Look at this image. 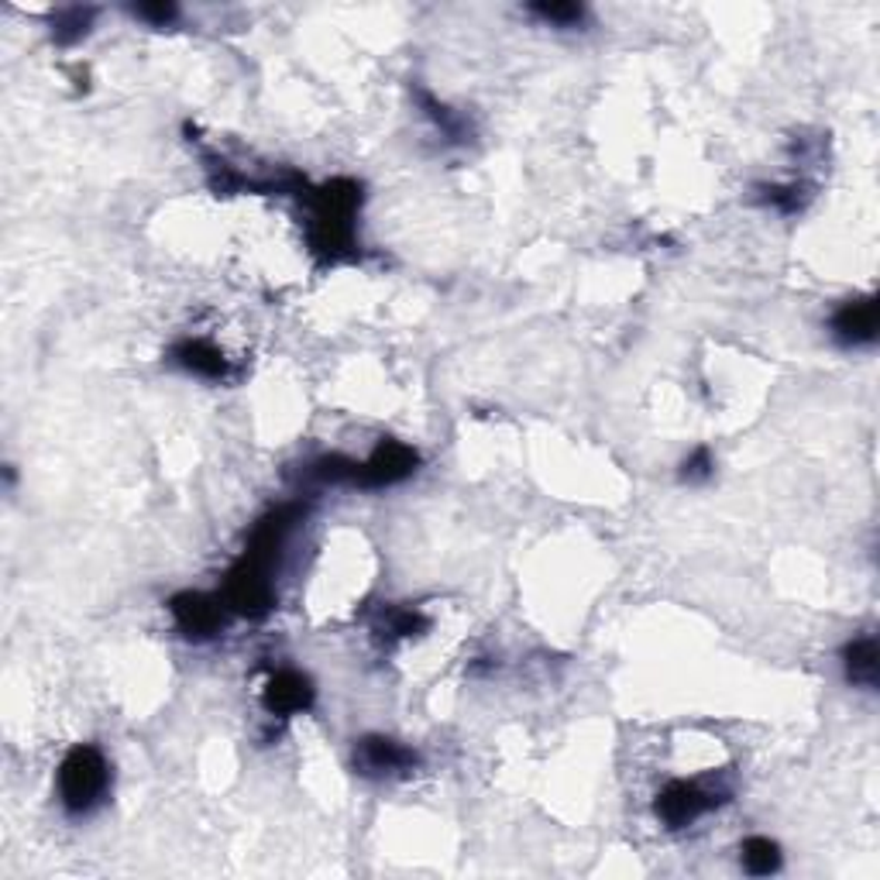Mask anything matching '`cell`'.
I'll return each instance as SVG.
<instances>
[{
	"instance_id": "14",
	"label": "cell",
	"mask_w": 880,
	"mask_h": 880,
	"mask_svg": "<svg viewBox=\"0 0 880 880\" xmlns=\"http://www.w3.org/2000/svg\"><path fill=\"white\" fill-rule=\"evenodd\" d=\"M420 104L427 107V114L433 117V121L440 125V131H444L448 138H454V141H458V138L465 135V125L458 121V117H454V114H451V110H448L444 104H437V100H433L430 94H420Z\"/></svg>"
},
{
	"instance_id": "15",
	"label": "cell",
	"mask_w": 880,
	"mask_h": 880,
	"mask_svg": "<svg viewBox=\"0 0 880 880\" xmlns=\"http://www.w3.org/2000/svg\"><path fill=\"white\" fill-rule=\"evenodd\" d=\"M427 626V619L420 616V613H413V609H392L389 616H385V633L395 639V636H413V633H420Z\"/></svg>"
},
{
	"instance_id": "5",
	"label": "cell",
	"mask_w": 880,
	"mask_h": 880,
	"mask_svg": "<svg viewBox=\"0 0 880 880\" xmlns=\"http://www.w3.org/2000/svg\"><path fill=\"white\" fill-rule=\"evenodd\" d=\"M169 613L186 636L207 639V636L221 633V626L227 619V603L211 598V595H199V591H183L169 603Z\"/></svg>"
},
{
	"instance_id": "11",
	"label": "cell",
	"mask_w": 880,
	"mask_h": 880,
	"mask_svg": "<svg viewBox=\"0 0 880 880\" xmlns=\"http://www.w3.org/2000/svg\"><path fill=\"white\" fill-rule=\"evenodd\" d=\"M90 18H94V11H84V8H69V11H62L59 18H56V42H62V46H69V42H76V38H84L87 35V28H90Z\"/></svg>"
},
{
	"instance_id": "4",
	"label": "cell",
	"mask_w": 880,
	"mask_h": 880,
	"mask_svg": "<svg viewBox=\"0 0 880 880\" xmlns=\"http://www.w3.org/2000/svg\"><path fill=\"white\" fill-rule=\"evenodd\" d=\"M420 764V756L395 743L389 736H365L362 743L354 746V767L369 774V778H392V774H407Z\"/></svg>"
},
{
	"instance_id": "8",
	"label": "cell",
	"mask_w": 880,
	"mask_h": 880,
	"mask_svg": "<svg viewBox=\"0 0 880 880\" xmlns=\"http://www.w3.org/2000/svg\"><path fill=\"white\" fill-rule=\"evenodd\" d=\"M313 702V688L303 674L296 671H275L265 685V708L272 715H296V712H306Z\"/></svg>"
},
{
	"instance_id": "17",
	"label": "cell",
	"mask_w": 880,
	"mask_h": 880,
	"mask_svg": "<svg viewBox=\"0 0 880 880\" xmlns=\"http://www.w3.org/2000/svg\"><path fill=\"white\" fill-rule=\"evenodd\" d=\"M176 8L173 4H141V8H135V18H141V21H151V25H158V28H166V25H173L176 21Z\"/></svg>"
},
{
	"instance_id": "16",
	"label": "cell",
	"mask_w": 880,
	"mask_h": 880,
	"mask_svg": "<svg viewBox=\"0 0 880 880\" xmlns=\"http://www.w3.org/2000/svg\"><path fill=\"white\" fill-rule=\"evenodd\" d=\"M715 471V461H712V451L708 448H695L685 465H682V478L685 482H705V478H712Z\"/></svg>"
},
{
	"instance_id": "1",
	"label": "cell",
	"mask_w": 880,
	"mask_h": 880,
	"mask_svg": "<svg viewBox=\"0 0 880 880\" xmlns=\"http://www.w3.org/2000/svg\"><path fill=\"white\" fill-rule=\"evenodd\" d=\"M56 784H59V802L69 815H90L94 809H100L110 788L107 756L90 743L69 750L59 764Z\"/></svg>"
},
{
	"instance_id": "13",
	"label": "cell",
	"mask_w": 880,
	"mask_h": 880,
	"mask_svg": "<svg viewBox=\"0 0 880 880\" xmlns=\"http://www.w3.org/2000/svg\"><path fill=\"white\" fill-rule=\"evenodd\" d=\"M764 199L771 207H778L781 214H798L805 204V189L802 186H767Z\"/></svg>"
},
{
	"instance_id": "12",
	"label": "cell",
	"mask_w": 880,
	"mask_h": 880,
	"mask_svg": "<svg viewBox=\"0 0 880 880\" xmlns=\"http://www.w3.org/2000/svg\"><path fill=\"white\" fill-rule=\"evenodd\" d=\"M540 21L557 25V28H571L585 21V8L581 4H534L530 8Z\"/></svg>"
},
{
	"instance_id": "3",
	"label": "cell",
	"mask_w": 880,
	"mask_h": 880,
	"mask_svg": "<svg viewBox=\"0 0 880 880\" xmlns=\"http://www.w3.org/2000/svg\"><path fill=\"white\" fill-rule=\"evenodd\" d=\"M715 791L702 788V784H688V781H671L661 794H657V819L667 829H688L692 822H698L705 812L715 809Z\"/></svg>"
},
{
	"instance_id": "9",
	"label": "cell",
	"mask_w": 880,
	"mask_h": 880,
	"mask_svg": "<svg viewBox=\"0 0 880 880\" xmlns=\"http://www.w3.org/2000/svg\"><path fill=\"white\" fill-rule=\"evenodd\" d=\"M843 667L850 685L857 688H877V639L873 636H857L843 647Z\"/></svg>"
},
{
	"instance_id": "7",
	"label": "cell",
	"mask_w": 880,
	"mask_h": 880,
	"mask_svg": "<svg viewBox=\"0 0 880 880\" xmlns=\"http://www.w3.org/2000/svg\"><path fill=\"white\" fill-rule=\"evenodd\" d=\"M173 362L179 369L199 375V379H211V382H224V379L234 375V369H231V362L224 358V351L217 344L204 341V338H186V341H179L173 348Z\"/></svg>"
},
{
	"instance_id": "6",
	"label": "cell",
	"mask_w": 880,
	"mask_h": 880,
	"mask_svg": "<svg viewBox=\"0 0 880 880\" xmlns=\"http://www.w3.org/2000/svg\"><path fill=\"white\" fill-rule=\"evenodd\" d=\"M832 334L839 344L847 348H860L870 344L877 338V300L863 296V300H850L832 313Z\"/></svg>"
},
{
	"instance_id": "10",
	"label": "cell",
	"mask_w": 880,
	"mask_h": 880,
	"mask_svg": "<svg viewBox=\"0 0 880 880\" xmlns=\"http://www.w3.org/2000/svg\"><path fill=\"white\" fill-rule=\"evenodd\" d=\"M740 853H743L746 873H753V877H771L781 870V847L767 835H750Z\"/></svg>"
},
{
	"instance_id": "2",
	"label": "cell",
	"mask_w": 880,
	"mask_h": 880,
	"mask_svg": "<svg viewBox=\"0 0 880 880\" xmlns=\"http://www.w3.org/2000/svg\"><path fill=\"white\" fill-rule=\"evenodd\" d=\"M420 465V454L410 444H399V440H382L375 454L369 461H354L351 468V486L362 489H385L410 478Z\"/></svg>"
}]
</instances>
